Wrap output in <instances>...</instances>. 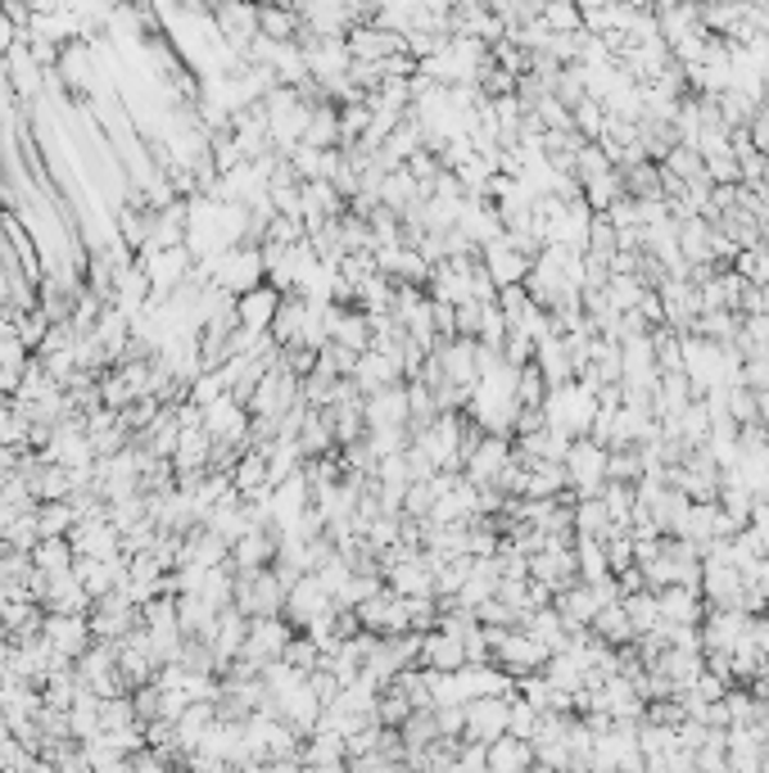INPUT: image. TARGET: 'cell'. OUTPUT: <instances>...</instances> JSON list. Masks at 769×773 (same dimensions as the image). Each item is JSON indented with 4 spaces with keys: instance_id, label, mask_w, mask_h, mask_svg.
I'll use <instances>...</instances> for the list:
<instances>
[{
    "instance_id": "cell-1",
    "label": "cell",
    "mask_w": 769,
    "mask_h": 773,
    "mask_svg": "<svg viewBox=\"0 0 769 773\" xmlns=\"http://www.w3.org/2000/svg\"><path fill=\"white\" fill-rule=\"evenodd\" d=\"M566 476H570L575 498H593V493H602V484H607V444L580 434L566 453Z\"/></svg>"
},
{
    "instance_id": "cell-2",
    "label": "cell",
    "mask_w": 769,
    "mask_h": 773,
    "mask_svg": "<svg viewBox=\"0 0 769 773\" xmlns=\"http://www.w3.org/2000/svg\"><path fill=\"white\" fill-rule=\"evenodd\" d=\"M336 611V597L326 593V584L313 574V570H304L294 579V584L286 588V606H281V616L294 624V629H308L313 620H322V616H331Z\"/></svg>"
},
{
    "instance_id": "cell-3",
    "label": "cell",
    "mask_w": 769,
    "mask_h": 773,
    "mask_svg": "<svg viewBox=\"0 0 769 773\" xmlns=\"http://www.w3.org/2000/svg\"><path fill=\"white\" fill-rule=\"evenodd\" d=\"M290 638H294V624L286 616H250V633H244L240 656L250 660V666H259V674H263V666L277 660Z\"/></svg>"
},
{
    "instance_id": "cell-4",
    "label": "cell",
    "mask_w": 769,
    "mask_h": 773,
    "mask_svg": "<svg viewBox=\"0 0 769 773\" xmlns=\"http://www.w3.org/2000/svg\"><path fill=\"white\" fill-rule=\"evenodd\" d=\"M41 638L50 643V651L60 660H73L91 647V620L87 616H64V611H46V624H41Z\"/></svg>"
},
{
    "instance_id": "cell-5",
    "label": "cell",
    "mask_w": 769,
    "mask_h": 773,
    "mask_svg": "<svg viewBox=\"0 0 769 773\" xmlns=\"http://www.w3.org/2000/svg\"><path fill=\"white\" fill-rule=\"evenodd\" d=\"M512 693H489V697H476L466 701V737L471 742H493L499 733H507V720H512Z\"/></svg>"
},
{
    "instance_id": "cell-6",
    "label": "cell",
    "mask_w": 769,
    "mask_h": 773,
    "mask_svg": "<svg viewBox=\"0 0 769 773\" xmlns=\"http://www.w3.org/2000/svg\"><path fill=\"white\" fill-rule=\"evenodd\" d=\"M277 538H281L277 524H250V530L231 543L227 561L236 570H263V566H272V557H277Z\"/></svg>"
},
{
    "instance_id": "cell-7",
    "label": "cell",
    "mask_w": 769,
    "mask_h": 773,
    "mask_svg": "<svg viewBox=\"0 0 769 773\" xmlns=\"http://www.w3.org/2000/svg\"><path fill=\"white\" fill-rule=\"evenodd\" d=\"M480 258H484V267H489L493 281H499V290H503V286H520V281L530 276V267H534V258H530V254H520L507 236L489 240L484 250H480Z\"/></svg>"
},
{
    "instance_id": "cell-8",
    "label": "cell",
    "mask_w": 769,
    "mask_h": 773,
    "mask_svg": "<svg viewBox=\"0 0 769 773\" xmlns=\"http://www.w3.org/2000/svg\"><path fill=\"white\" fill-rule=\"evenodd\" d=\"M363 417H367V430H376V426H407V384L394 380V384H384V390L363 394Z\"/></svg>"
},
{
    "instance_id": "cell-9",
    "label": "cell",
    "mask_w": 769,
    "mask_h": 773,
    "mask_svg": "<svg viewBox=\"0 0 769 773\" xmlns=\"http://www.w3.org/2000/svg\"><path fill=\"white\" fill-rule=\"evenodd\" d=\"M702 597L706 606H738V597H743V570L733 561H702Z\"/></svg>"
},
{
    "instance_id": "cell-10",
    "label": "cell",
    "mask_w": 769,
    "mask_h": 773,
    "mask_svg": "<svg viewBox=\"0 0 769 773\" xmlns=\"http://www.w3.org/2000/svg\"><path fill=\"white\" fill-rule=\"evenodd\" d=\"M353 390L358 394H371V390H384V384H394L403 380V367L394 363L390 353H380V349H363L358 353V363H353Z\"/></svg>"
},
{
    "instance_id": "cell-11",
    "label": "cell",
    "mask_w": 769,
    "mask_h": 773,
    "mask_svg": "<svg viewBox=\"0 0 769 773\" xmlns=\"http://www.w3.org/2000/svg\"><path fill=\"white\" fill-rule=\"evenodd\" d=\"M656 606H661V620H670V624H702V616H706L702 588H689V584L656 588Z\"/></svg>"
},
{
    "instance_id": "cell-12",
    "label": "cell",
    "mask_w": 769,
    "mask_h": 773,
    "mask_svg": "<svg viewBox=\"0 0 769 773\" xmlns=\"http://www.w3.org/2000/svg\"><path fill=\"white\" fill-rule=\"evenodd\" d=\"M277 303H281V290L277 286H254L236 294V317L244 330H272V317H277Z\"/></svg>"
},
{
    "instance_id": "cell-13",
    "label": "cell",
    "mask_w": 769,
    "mask_h": 773,
    "mask_svg": "<svg viewBox=\"0 0 769 773\" xmlns=\"http://www.w3.org/2000/svg\"><path fill=\"white\" fill-rule=\"evenodd\" d=\"M421 666L426 670H462L466 666L462 638H453V633H444V629H426L421 633Z\"/></svg>"
},
{
    "instance_id": "cell-14",
    "label": "cell",
    "mask_w": 769,
    "mask_h": 773,
    "mask_svg": "<svg viewBox=\"0 0 769 773\" xmlns=\"http://www.w3.org/2000/svg\"><path fill=\"white\" fill-rule=\"evenodd\" d=\"M534 764V742L516 737V733H499L489 742V769L493 773H520Z\"/></svg>"
},
{
    "instance_id": "cell-15",
    "label": "cell",
    "mask_w": 769,
    "mask_h": 773,
    "mask_svg": "<svg viewBox=\"0 0 769 773\" xmlns=\"http://www.w3.org/2000/svg\"><path fill=\"white\" fill-rule=\"evenodd\" d=\"M589 629L597 633L602 643H612V647H629V643L639 638V633H634V620H629V611H625V601H620V597L602 606V611L593 616V624H589Z\"/></svg>"
},
{
    "instance_id": "cell-16",
    "label": "cell",
    "mask_w": 769,
    "mask_h": 773,
    "mask_svg": "<svg viewBox=\"0 0 769 773\" xmlns=\"http://www.w3.org/2000/svg\"><path fill=\"white\" fill-rule=\"evenodd\" d=\"M77 524V507L73 498H54V503H37V534L41 538H68Z\"/></svg>"
},
{
    "instance_id": "cell-17",
    "label": "cell",
    "mask_w": 769,
    "mask_h": 773,
    "mask_svg": "<svg viewBox=\"0 0 769 773\" xmlns=\"http://www.w3.org/2000/svg\"><path fill=\"white\" fill-rule=\"evenodd\" d=\"M575 516V534H593V538H607L612 534V516H607V503H602V493H593V498H575L570 507Z\"/></svg>"
},
{
    "instance_id": "cell-18",
    "label": "cell",
    "mask_w": 769,
    "mask_h": 773,
    "mask_svg": "<svg viewBox=\"0 0 769 773\" xmlns=\"http://www.w3.org/2000/svg\"><path fill=\"white\" fill-rule=\"evenodd\" d=\"M73 561H77L73 538H37V547H33V566L46 574H64V570H73Z\"/></svg>"
},
{
    "instance_id": "cell-19",
    "label": "cell",
    "mask_w": 769,
    "mask_h": 773,
    "mask_svg": "<svg viewBox=\"0 0 769 773\" xmlns=\"http://www.w3.org/2000/svg\"><path fill=\"white\" fill-rule=\"evenodd\" d=\"M570 123H575V131H580L584 141H602V136H607V123H612V118H607V109H602L597 100L584 96L580 104L570 109Z\"/></svg>"
},
{
    "instance_id": "cell-20",
    "label": "cell",
    "mask_w": 769,
    "mask_h": 773,
    "mask_svg": "<svg viewBox=\"0 0 769 773\" xmlns=\"http://www.w3.org/2000/svg\"><path fill=\"white\" fill-rule=\"evenodd\" d=\"M647 294V286L639 281L634 271H612V281H607V299L616 303V313H629V308H639V299Z\"/></svg>"
},
{
    "instance_id": "cell-21",
    "label": "cell",
    "mask_w": 769,
    "mask_h": 773,
    "mask_svg": "<svg viewBox=\"0 0 769 773\" xmlns=\"http://www.w3.org/2000/svg\"><path fill=\"white\" fill-rule=\"evenodd\" d=\"M543 398H547V380H543V371H539L534 363L516 367V407H543Z\"/></svg>"
},
{
    "instance_id": "cell-22",
    "label": "cell",
    "mask_w": 769,
    "mask_h": 773,
    "mask_svg": "<svg viewBox=\"0 0 769 773\" xmlns=\"http://www.w3.org/2000/svg\"><path fill=\"white\" fill-rule=\"evenodd\" d=\"M620 250L616 244V227H612V217L607 213H593V223H589V240H584V254H597V258H607Z\"/></svg>"
},
{
    "instance_id": "cell-23",
    "label": "cell",
    "mask_w": 769,
    "mask_h": 773,
    "mask_svg": "<svg viewBox=\"0 0 769 773\" xmlns=\"http://www.w3.org/2000/svg\"><path fill=\"white\" fill-rule=\"evenodd\" d=\"M729 417H733L738 426L760 421V403H756V390H752L747 380H733V384H729Z\"/></svg>"
},
{
    "instance_id": "cell-24",
    "label": "cell",
    "mask_w": 769,
    "mask_h": 773,
    "mask_svg": "<svg viewBox=\"0 0 769 773\" xmlns=\"http://www.w3.org/2000/svg\"><path fill=\"white\" fill-rule=\"evenodd\" d=\"M756 403H760V426L769 430V384H765V390H756Z\"/></svg>"
}]
</instances>
